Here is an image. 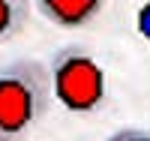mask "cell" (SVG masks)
<instances>
[{
  "label": "cell",
  "instance_id": "4",
  "mask_svg": "<svg viewBox=\"0 0 150 141\" xmlns=\"http://www.w3.org/2000/svg\"><path fill=\"white\" fill-rule=\"evenodd\" d=\"M27 21V3L18 0H0V42L15 36Z\"/></svg>",
  "mask_w": 150,
  "mask_h": 141
},
{
  "label": "cell",
  "instance_id": "6",
  "mask_svg": "<svg viewBox=\"0 0 150 141\" xmlns=\"http://www.w3.org/2000/svg\"><path fill=\"white\" fill-rule=\"evenodd\" d=\"M138 33L150 42V3L138 6Z\"/></svg>",
  "mask_w": 150,
  "mask_h": 141
},
{
  "label": "cell",
  "instance_id": "3",
  "mask_svg": "<svg viewBox=\"0 0 150 141\" xmlns=\"http://www.w3.org/2000/svg\"><path fill=\"white\" fill-rule=\"evenodd\" d=\"M102 0H39L36 3V12L45 15L51 24L63 30H78V27H87L90 21L99 18L102 12Z\"/></svg>",
  "mask_w": 150,
  "mask_h": 141
},
{
  "label": "cell",
  "instance_id": "5",
  "mask_svg": "<svg viewBox=\"0 0 150 141\" xmlns=\"http://www.w3.org/2000/svg\"><path fill=\"white\" fill-rule=\"evenodd\" d=\"M105 141H150V132L141 129V126H123V129L111 132Z\"/></svg>",
  "mask_w": 150,
  "mask_h": 141
},
{
  "label": "cell",
  "instance_id": "1",
  "mask_svg": "<svg viewBox=\"0 0 150 141\" xmlns=\"http://www.w3.org/2000/svg\"><path fill=\"white\" fill-rule=\"evenodd\" d=\"M51 78L39 60H12L0 69V141H21L51 105Z\"/></svg>",
  "mask_w": 150,
  "mask_h": 141
},
{
  "label": "cell",
  "instance_id": "2",
  "mask_svg": "<svg viewBox=\"0 0 150 141\" xmlns=\"http://www.w3.org/2000/svg\"><path fill=\"white\" fill-rule=\"evenodd\" d=\"M48 78H51L54 99L72 114H93L102 108L108 81L105 69L87 48L66 45L48 63Z\"/></svg>",
  "mask_w": 150,
  "mask_h": 141
}]
</instances>
